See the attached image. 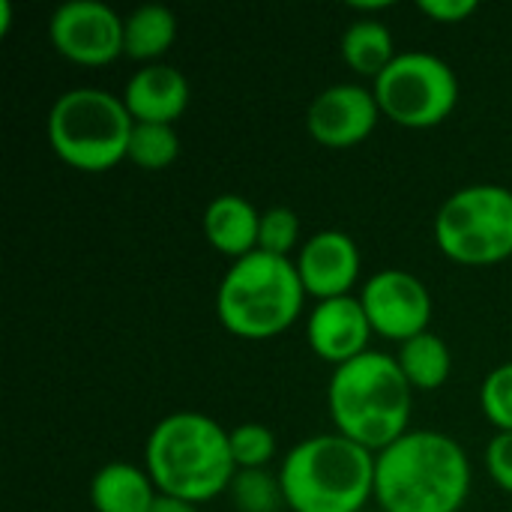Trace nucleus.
<instances>
[{"instance_id": "nucleus-28", "label": "nucleus", "mask_w": 512, "mask_h": 512, "mask_svg": "<svg viewBox=\"0 0 512 512\" xmlns=\"http://www.w3.org/2000/svg\"><path fill=\"white\" fill-rule=\"evenodd\" d=\"M9 27H12V3L0 0V36H6Z\"/></svg>"}, {"instance_id": "nucleus-21", "label": "nucleus", "mask_w": 512, "mask_h": 512, "mask_svg": "<svg viewBox=\"0 0 512 512\" xmlns=\"http://www.w3.org/2000/svg\"><path fill=\"white\" fill-rule=\"evenodd\" d=\"M228 495L240 512H279V507L285 504L279 474H270L267 468L237 471Z\"/></svg>"}, {"instance_id": "nucleus-17", "label": "nucleus", "mask_w": 512, "mask_h": 512, "mask_svg": "<svg viewBox=\"0 0 512 512\" xmlns=\"http://www.w3.org/2000/svg\"><path fill=\"white\" fill-rule=\"evenodd\" d=\"M174 39H177V15L168 6L144 3L126 15V24H123L126 57L150 66L174 45Z\"/></svg>"}, {"instance_id": "nucleus-5", "label": "nucleus", "mask_w": 512, "mask_h": 512, "mask_svg": "<svg viewBox=\"0 0 512 512\" xmlns=\"http://www.w3.org/2000/svg\"><path fill=\"white\" fill-rule=\"evenodd\" d=\"M306 288L291 258L252 252L228 267L216 288L219 324L246 342L282 336L303 312Z\"/></svg>"}, {"instance_id": "nucleus-20", "label": "nucleus", "mask_w": 512, "mask_h": 512, "mask_svg": "<svg viewBox=\"0 0 512 512\" xmlns=\"http://www.w3.org/2000/svg\"><path fill=\"white\" fill-rule=\"evenodd\" d=\"M180 156V138L174 126L165 123H135L129 135L126 159L144 171H162Z\"/></svg>"}, {"instance_id": "nucleus-8", "label": "nucleus", "mask_w": 512, "mask_h": 512, "mask_svg": "<svg viewBox=\"0 0 512 512\" xmlns=\"http://www.w3.org/2000/svg\"><path fill=\"white\" fill-rule=\"evenodd\" d=\"M372 93L387 120L405 129L444 123L459 102V78L447 60L429 51H402L375 78Z\"/></svg>"}, {"instance_id": "nucleus-24", "label": "nucleus", "mask_w": 512, "mask_h": 512, "mask_svg": "<svg viewBox=\"0 0 512 512\" xmlns=\"http://www.w3.org/2000/svg\"><path fill=\"white\" fill-rule=\"evenodd\" d=\"M297 243H300V219L291 207H270L261 213V231H258L261 252L288 258Z\"/></svg>"}, {"instance_id": "nucleus-19", "label": "nucleus", "mask_w": 512, "mask_h": 512, "mask_svg": "<svg viewBox=\"0 0 512 512\" xmlns=\"http://www.w3.org/2000/svg\"><path fill=\"white\" fill-rule=\"evenodd\" d=\"M342 60L357 75L378 78L396 60L390 27L381 24L378 18H357L342 36Z\"/></svg>"}, {"instance_id": "nucleus-18", "label": "nucleus", "mask_w": 512, "mask_h": 512, "mask_svg": "<svg viewBox=\"0 0 512 512\" xmlns=\"http://www.w3.org/2000/svg\"><path fill=\"white\" fill-rule=\"evenodd\" d=\"M396 360H399V369H402V375L408 378V384L414 390H441L450 381V372H453L450 345L432 330L408 339L399 348Z\"/></svg>"}, {"instance_id": "nucleus-25", "label": "nucleus", "mask_w": 512, "mask_h": 512, "mask_svg": "<svg viewBox=\"0 0 512 512\" xmlns=\"http://www.w3.org/2000/svg\"><path fill=\"white\" fill-rule=\"evenodd\" d=\"M486 471L498 489L512 495V432H498L486 447Z\"/></svg>"}, {"instance_id": "nucleus-29", "label": "nucleus", "mask_w": 512, "mask_h": 512, "mask_svg": "<svg viewBox=\"0 0 512 512\" xmlns=\"http://www.w3.org/2000/svg\"><path fill=\"white\" fill-rule=\"evenodd\" d=\"M390 3L387 0H378V3H363V0H354L351 3V9H357V12H381V9H387Z\"/></svg>"}, {"instance_id": "nucleus-12", "label": "nucleus", "mask_w": 512, "mask_h": 512, "mask_svg": "<svg viewBox=\"0 0 512 512\" xmlns=\"http://www.w3.org/2000/svg\"><path fill=\"white\" fill-rule=\"evenodd\" d=\"M297 273L309 297L321 300H336V297H351V291L360 282V246L351 234L327 228L312 234L297 255Z\"/></svg>"}, {"instance_id": "nucleus-13", "label": "nucleus", "mask_w": 512, "mask_h": 512, "mask_svg": "<svg viewBox=\"0 0 512 512\" xmlns=\"http://www.w3.org/2000/svg\"><path fill=\"white\" fill-rule=\"evenodd\" d=\"M375 330L369 324V315L360 303V297H336L315 303L309 321H306V339L309 348L336 366H345L369 351Z\"/></svg>"}, {"instance_id": "nucleus-23", "label": "nucleus", "mask_w": 512, "mask_h": 512, "mask_svg": "<svg viewBox=\"0 0 512 512\" xmlns=\"http://www.w3.org/2000/svg\"><path fill=\"white\" fill-rule=\"evenodd\" d=\"M480 408L498 432H512V360L486 375L480 384Z\"/></svg>"}, {"instance_id": "nucleus-27", "label": "nucleus", "mask_w": 512, "mask_h": 512, "mask_svg": "<svg viewBox=\"0 0 512 512\" xmlns=\"http://www.w3.org/2000/svg\"><path fill=\"white\" fill-rule=\"evenodd\" d=\"M153 512H198V510H195V504H186V501H177V498H165V495H159V501H156Z\"/></svg>"}, {"instance_id": "nucleus-31", "label": "nucleus", "mask_w": 512, "mask_h": 512, "mask_svg": "<svg viewBox=\"0 0 512 512\" xmlns=\"http://www.w3.org/2000/svg\"><path fill=\"white\" fill-rule=\"evenodd\" d=\"M510 512H512V510H510Z\"/></svg>"}, {"instance_id": "nucleus-6", "label": "nucleus", "mask_w": 512, "mask_h": 512, "mask_svg": "<svg viewBox=\"0 0 512 512\" xmlns=\"http://www.w3.org/2000/svg\"><path fill=\"white\" fill-rule=\"evenodd\" d=\"M132 126L123 96L102 87H72L54 99L45 132L60 162L84 174H102L126 159Z\"/></svg>"}, {"instance_id": "nucleus-26", "label": "nucleus", "mask_w": 512, "mask_h": 512, "mask_svg": "<svg viewBox=\"0 0 512 512\" xmlns=\"http://www.w3.org/2000/svg\"><path fill=\"white\" fill-rule=\"evenodd\" d=\"M477 0H420V12L441 24H459L477 12Z\"/></svg>"}, {"instance_id": "nucleus-15", "label": "nucleus", "mask_w": 512, "mask_h": 512, "mask_svg": "<svg viewBox=\"0 0 512 512\" xmlns=\"http://www.w3.org/2000/svg\"><path fill=\"white\" fill-rule=\"evenodd\" d=\"M258 231H261V210L234 192L216 195L204 210V237L225 258L240 261L258 252Z\"/></svg>"}, {"instance_id": "nucleus-30", "label": "nucleus", "mask_w": 512, "mask_h": 512, "mask_svg": "<svg viewBox=\"0 0 512 512\" xmlns=\"http://www.w3.org/2000/svg\"><path fill=\"white\" fill-rule=\"evenodd\" d=\"M363 512H381V510H363Z\"/></svg>"}, {"instance_id": "nucleus-1", "label": "nucleus", "mask_w": 512, "mask_h": 512, "mask_svg": "<svg viewBox=\"0 0 512 512\" xmlns=\"http://www.w3.org/2000/svg\"><path fill=\"white\" fill-rule=\"evenodd\" d=\"M471 495V459L447 432L411 429L375 456L381 512H459Z\"/></svg>"}, {"instance_id": "nucleus-22", "label": "nucleus", "mask_w": 512, "mask_h": 512, "mask_svg": "<svg viewBox=\"0 0 512 512\" xmlns=\"http://www.w3.org/2000/svg\"><path fill=\"white\" fill-rule=\"evenodd\" d=\"M231 438V456L237 471H258L267 468L276 456V435L264 423H240L228 429Z\"/></svg>"}, {"instance_id": "nucleus-9", "label": "nucleus", "mask_w": 512, "mask_h": 512, "mask_svg": "<svg viewBox=\"0 0 512 512\" xmlns=\"http://www.w3.org/2000/svg\"><path fill=\"white\" fill-rule=\"evenodd\" d=\"M123 24L126 18L102 0H66L51 12L48 36L66 60L78 66H108L126 54Z\"/></svg>"}, {"instance_id": "nucleus-14", "label": "nucleus", "mask_w": 512, "mask_h": 512, "mask_svg": "<svg viewBox=\"0 0 512 512\" xmlns=\"http://www.w3.org/2000/svg\"><path fill=\"white\" fill-rule=\"evenodd\" d=\"M192 90L186 75L171 63L141 66L123 90V105L135 123H165L174 126L177 117L189 108Z\"/></svg>"}, {"instance_id": "nucleus-10", "label": "nucleus", "mask_w": 512, "mask_h": 512, "mask_svg": "<svg viewBox=\"0 0 512 512\" xmlns=\"http://www.w3.org/2000/svg\"><path fill=\"white\" fill-rule=\"evenodd\" d=\"M360 303L369 315L375 336L405 345L432 324V294L423 279L408 270H378L360 288Z\"/></svg>"}, {"instance_id": "nucleus-2", "label": "nucleus", "mask_w": 512, "mask_h": 512, "mask_svg": "<svg viewBox=\"0 0 512 512\" xmlns=\"http://www.w3.org/2000/svg\"><path fill=\"white\" fill-rule=\"evenodd\" d=\"M144 471L159 495L186 504H204L231 489L237 465L228 429L198 411L162 417L144 444Z\"/></svg>"}, {"instance_id": "nucleus-3", "label": "nucleus", "mask_w": 512, "mask_h": 512, "mask_svg": "<svg viewBox=\"0 0 512 512\" xmlns=\"http://www.w3.org/2000/svg\"><path fill=\"white\" fill-rule=\"evenodd\" d=\"M327 408L339 435L378 456L411 432L414 387L402 375L396 357L366 351L333 369Z\"/></svg>"}, {"instance_id": "nucleus-7", "label": "nucleus", "mask_w": 512, "mask_h": 512, "mask_svg": "<svg viewBox=\"0 0 512 512\" xmlns=\"http://www.w3.org/2000/svg\"><path fill=\"white\" fill-rule=\"evenodd\" d=\"M438 249L462 267H492L512 255V192L477 183L453 192L435 216Z\"/></svg>"}, {"instance_id": "nucleus-16", "label": "nucleus", "mask_w": 512, "mask_h": 512, "mask_svg": "<svg viewBox=\"0 0 512 512\" xmlns=\"http://www.w3.org/2000/svg\"><path fill=\"white\" fill-rule=\"evenodd\" d=\"M156 501V483L132 462H108L90 480V504L96 512H153Z\"/></svg>"}, {"instance_id": "nucleus-11", "label": "nucleus", "mask_w": 512, "mask_h": 512, "mask_svg": "<svg viewBox=\"0 0 512 512\" xmlns=\"http://www.w3.org/2000/svg\"><path fill=\"white\" fill-rule=\"evenodd\" d=\"M381 120L378 99L363 84H333L321 90L309 111L306 129L327 150H348L363 144Z\"/></svg>"}, {"instance_id": "nucleus-4", "label": "nucleus", "mask_w": 512, "mask_h": 512, "mask_svg": "<svg viewBox=\"0 0 512 512\" xmlns=\"http://www.w3.org/2000/svg\"><path fill=\"white\" fill-rule=\"evenodd\" d=\"M291 512H363L375 498V453L330 432L288 450L279 468Z\"/></svg>"}]
</instances>
